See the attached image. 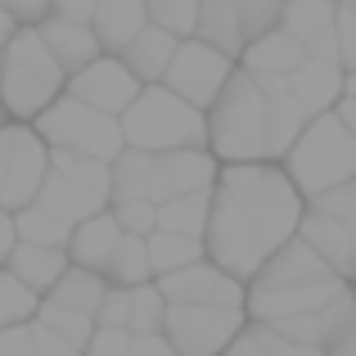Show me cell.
Listing matches in <instances>:
<instances>
[{"instance_id": "d4e9b609", "label": "cell", "mask_w": 356, "mask_h": 356, "mask_svg": "<svg viewBox=\"0 0 356 356\" xmlns=\"http://www.w3.org/2000/svg\"><path fill=\"white\" fill-rule=\"evenodd\" d=\"M104 289H108V284H104L99 275L68 266L59 280H54V289L41 298V302H50V307H59V312L81 316V321H90V325H95V312H99V298H104Z\"/></svg>"}, {"instance_id": "d590c367", "label": "cell", "mask_w": 356, "mask_h": 356, "mask_svg": "<svg viewBox=\"0 0 356 356\" xmlns=\"http://www.w3.org/2000/svg\"><path fill=\"white\" fill-rule=\"evenodd\" d=\"M302 212L325 217V221H348V226H356V181L339 185V190H330V194H316V199H307Z\"/></svg>"}, {"instance_id": "ba28073f", "label": "cell", "mask_w": 356, "mask_h": 356, "mask_svg": "<svg viewBox=\"0 0 356 356\" xmlns=\"http://www.w3.org/2000/svg\"><path fill=\"white\" fill-rule=\"evenodd\" d=\"M230 72H235V63L221 59L217 50H208V45H199V41H181L158 86H163L167 95H176L181 104H190L194 113H208L212 99L221 95V86L230 81Z\"/></svg>"}, {"instance_id": "277c9868", "label": "cell", "mask_w": 356, "mask_h": 356, "mask_svg": "<svg viewBox=\"0 0 356 356\" xmlns=\"http://www.w3.org/2000/svg\"><path fill=\"white\" fill-rule=\"evenodd\" d=\"M63 72L45 54L36 32H14L0 50V113L14 127H32L63 95Z\"/></svg>"}, {"instance_id": "ee69618b", "label": "cell", "mask_w": 356, "mask_h": 356, "mask_svg": "<svg viewBox=\"0 0 356 356\" xmlns=\"http://www.w3.org/2000/svg\"><path fill=\"white\" fill-rule=\"evenodd\" d=\"M127 356H176V352L163 343V334H145V339H131Z\"/></svg>"}, {"instance_id": "7dc6e473", "label": "cell", "mask_w": 356, "mask_h": 356, "mask_svg": "<svg viewBox=\"0 0 356 356\" xmlns=\"http://www.w3.org/2000/svg\"><path fill=\"white\" fill-rule=\"evenodd\" d=\"M9 36H14V23H9V18H5V9H0V50H5V41H9Z\"/></svg>"}, {"instance_id": "7c38bea8", "label": "cell", "mask_w": 356, "mask_h": 356, "mask_svg": "<svg viewBox=\"0 0 356 356\" xmlns=\"http://www.w3.org/2000/svg\"><path fill=\"white\" fill-rule=\"evenodd\" d=\"M217 181V158L208 149H181V154H163L149 167V203H172L185 194H208Z\"/></svg>"}, {"instance_id": "5bb4252c", "label": "cell", "mask_w": 356, "mask_h": 356, "mask_svg": "<svg viewBox=\"0 0 356 356\" xmlns=\"http://www.w3.org/2000/svg\"><path fill=\"white\" fill-rule=\"evenodd\" d=\"M293 239L302 243L307 252H316V257H321V266L330 270L334 280L352 284L356 226H348V221H325V217H312V212H302V217H298V230H293Z\"/></svg>"}, {"instance_id": "484cf974", "label": "cell", "mask_w": 356, "mask_h": 356, "mask_svg": "<svg viewBox=\"0 0 356 356\" xmlns=\"http://www.w3.org/2000/svg\"><path fill=\"white\" fill-rule=\"evenodd\" d=\"M203 226H208V194H185V199L154 208V230H163V235L203 239Z\"/></svg>"}, {"instance_id": "f1b7e54d", "label": "cell", "mask_w": 356, "mask_h": 356, "mask_svg": "<svg viewBox=\"0 0 356 356\" xmlns=\"http://www.w3.org/2000/svg\"><path fill=\"white\" fill-rule=\"evenodd\" d=\"M145 23L172 41H194L199 0H145Z\"/></svg>"}, {"instance_id": "f6af8a7d", "label": "cell", "mask_w": 356, "mask_h": 356, "mask_svg": "<svg viewBox=\"0 0 356 356\" xmlns=\"http://www.w3.org/2000/svg\"><path fill=\"white\" fill-rule=\"evenodd\" d=\"M330 118H334V122H339V127H343V131H352V136H356V99H352V95H343V99H339V104H334V108H330Z\"/></svg>"}, {"instance_id": "f546056e", "label": "cell", "mask_w": 356, "mask_h": 356, "mask_svg": "<svg viewBox=\"0 0 356 356\" xmlns=\"http://www.w3.org/2000/svg\"><path fill=\"white\" fill-rule=\"evenodd\" d=\"M14 239H18V243H32V248H54V252H63V248H68V226H63V221H54L50 212H41V208L32 203V208L14 212Z\"/></svg>"}, {"instance_id": "6da1fadb", "label": "cell", "mask_w": 356, "mask_h": 356, "mask_svg": "<svg viewBox=\"0 0 356 356\" xmlns=\"http://www.w3.org/2000/svg\"><path fill=\"white\" fill-rule=\"evenodd\" d=\"M302 199L275 163L217 167L208 190V226H203V261L248 284L270 252H280L298 230Z\"/></svg>"}, {"instance_id": "3957f363", "label": "cell", "mask_w": 356, "mask_h": 356, "mask_svg": "<svg viewBox=\"0 0 356 356\" xmlns=\"http://www.w3.org/2000/svg\"><path fill=\"white\" fill-rule=\"evenodd\" d=\"M280 172L293 185L298 199H316V194H330L339 185H348L356 176V136L343 131L330 113L312 118L302 127V136L289 145V154L280 158Z\"/></svg>"}, {"instance_id": "c3c4849f", "label": "cell", "mask_w": 356, "mask_h": 356, "mask_svg": "<svg viewBox=\"0 0 356 356\" xmlns=\"http://www.w3.org/2000/svg\"><path fill=\"white\" fill-rule=\"evenodd\" d=\"M0 127H9V122H5V113H0Z\"/></svg>"}, {"instance_id": "d6a6232c", "label": "cell", "mask_w": 356, "mask_h": 356, "mask_svg": "<svg viewBox=\"0 0 356 356\" xmlns=\"http://www.w3.org/2000/svg\"><path fill=\"white\" fill-rule=\"evenodd\" d=\"M221 356H321V352H307V348H293V343H280L270 330H261V325H243L235 334V343H230Z\"/></svg>"}, {"instance_id": "e0dca14e", "label": "cell", "mask_w": 356, "mask_h": 356, "mask_svg": "<svg viewBox=\"0 0 356 356\" xmlns=\"http://www.w3.org/2000/svg\"><path fill=\"white\" fill-rule=\"evenodd\" d=\"M145 27H149L145 23V0H104L90 14V36H95L99 54H108V59H118Z\"/></svg>"}, {"instance_id": "7402d4cb", "label": "cell", "mask_w": 356, "mask_h": 356, "mask_svg": "<svg viewBox=\"0 0 356 356\" xmlns=\"http://www.w3.org/2000/svg\"><path fill=\"white\" fill-rule=\"evenodd\" d=\"M0 270H9V275H14L23 289H32L36 298H45V293L54 289V280L68 270V257H63V252H54V248L14 243V252L5 257V266H0Z\"/></svg>"}, {"instance_id": "ffe728a7", "label": "cell", "mask_w": 356, "mask_h": 356, "mask_svg": "<svg viewBox=\"0 0 356 356\" xmlns=\"http://www.w3.org/2000/svg\"><path fill=\"white\" fill-rule=\"evenodd\" d=\"M194 41L208 45V50H217L221 59L239 63L243 36H239L235 0H203V5H199V23H194Z\"/></svg>"}, {"instance_id": "7a4b0ae2", "label": "cell", "mask_w": 356, "mask_h": 356, "mask_svg": "<svg viewBox=\"0 0 356 356\" xmlns=\"http://www.w3.org/2000/svg\"><path fill=\"white\" fill-rule=\"evenodd\" d=\"M208 131V154L217 167H243V163H266V99L248 72H230L221 95L203 113Z\"/></svg>"}, {"instance_id": "9c48e42d", "label": "cell", "mask_w": 356, "mask_h": 356, "mask_svg": "<svg viewBox=\"0 0 356 356\" xmlns=\"http://www.w3.org/2000/svg\"><path fill=\"white\" fill-rule=\"evenodd\" d=\"M243 312H203V307H167L163 312V343L176 356H221L243 330Z\"/></svg>"}, {"instance_id": "b9f144b4", "label": "cell", "mask_w": 356, "mask_h": 356, "mask_svg": "<svg viewBox=\"0 0 356 356\" xmlns=\"http://www.w3.org/2000/svg\"><path fill=\"white\" fill-rule=\"evenodd\" d=\"M0 356H32V339L23 330H0Z\"/></svg>"}, {"instance_id": "9a60e30c", "label": "cell", "mask_w": 356, "mask_h": 356, "mask_svg": "<svg viewBox=\"0 0 356 356\" xmlns=\"http://www.w3.org/2000/svg\"><path fill=\"white\" fill-rule=\"evenodd\" d=\"M325 280H334L330 270L321 266V257L316 252H307L298 239H289L280 252H270L266 266L257 270V275L243 284V293H280V289H302V284H325Z\"/></svg>"}, {"instance_id": "8fae6325", "label": "cell", "mask_w": 356, "mask_h": 356, "mask_svg": "<svg viewBox=\"0 0 356 356\" xmlns=\"http://www.w3.org/2000/svg\"><path fill=\"white\" fill-rule=\"evenodd\" d=\"M63 95L118 122V118H122V113L131 108V99L140 95V81L131 77V72L122 68L118 59H108V54H99L95 63H86L81 72H72V77L63 81Z\"/></svg>"}, {"instance_id": "4dcf8cb0", "label": "cell", "mask_w": 356, "mask_h": 356, "mask_svg": "<svg viewBox=\"0 0 356 356\" xmlns=\"http://www.w3.org/2000/svg\"><path fill=\"white\" fill-rule=\"evenodd\" d=\"M163 312H167V302H163V293L154 289V280L140 284V289H127V334H131V339L158 334V330H163Z\"/></svg>"}, {"instance_id": "30bf717a", "label": "cell", "mask_w": 356, "mask_h": 356, "mask_svg": "<svg viewBox=\"0 0 356 356\" xmlns=\"http://www.w3.org/2000/svg\"><path fill=\"white\" fill-rule=\"evenodd\" d=\"M154 289L163 293L167 307H203V312H243V284L230 275H221L208 261L176 270V275L154 280Z\"/></svg>"}, {"instance_id": "d6986e66", "label": "cell", "mask_w": 356, "mask_h": 356, "mask_svg": "<svg viewBox=\"0 0 356 356\" xmlns=\"http://www.w3.org/2000/svg\"><path fill=\"white\" fill-rule=\"evenodd\" d=\"M118 239H122V230L113 226V217L99 212V217H90V221H81V226L68 230V248H63V257H68V266H77V270L104 275Z\"/></svg>"}, {"instance_id": "bcb514c9", "label": "cell", "mask_w": 356, "mask_h": 356, "mask_svg": "<svg viewBox=\"0 0 356 356\" xmlns=\"http://www.w3.org/2000/svg\"><path fill=\"white\" fill-rule=\"evenodd\" d=\"M14 217H9V212H0V266H5V257L9 252H14Z\"/></svg>"}, {"instance_id": "f35d334b", "label": "cell", "mask_w": 356, "mask_h": 356, "mask_svg": "<svg viewBox=\"0 0 356 356\" xmlns=\"http://www.w3.org/2000/svg\"><path fill=\"white\" fill-rule=\"evenodd\" d=\"M127 348H131V334L127 330H95L81 356H127Z\"/></svg>"}, {"instance_id": "83f0119b", "label": "cell", "mask_w": 356, "mask_h": 356, "mask_svg": "<svg viewBox=\"0 0 356 356\" xmlns=\"http://www.w3.org/2000/svg\"><path fill=\"white\" fill-rule=\"evenodd\" d=\"M104 280L108 289H140V284H149V257H145V239H131V235H122L118 239V248H113V257H108V266H104Z\"/></svg>"}, {"instance_id": "cb8c5ba5", "label": "cell", "mask_w": 356, "mask_h": 356, "mask_svg": "<svg viewBox=\"0 0 356 356\" xmlns=\"http://www.w3.org/2000/svg\"><path fill=\"white\" fill-rule=\"evenodd\" d=\"M176 45H181V41H172V36L145 27V32H140L136 41H131L127 50L118 54V63L140 81V90H145V86H158V81H163V72H167V63H172Z\"/></svg>"}, {"instance_id": "603a6c76", "label": "cell", "mask_w": 356, "mask_h": 356, "mask_svg": "<svg viewBox=\"0 0 356 356\" xmlns=\"http://www.w3.org/2000/svg\"><path fill=\"white\" fill-rule=\"evenodd\" d=\"M302 63H307V54L298 50L289 36L266 32V36H257L252 45H243V54H239L235 68L248 72V77H289V72L302 68Z\"/></svg>"}, {"instance_id": "836d02e7", "label": "cell", "mask_w": 356, "mask_h": 356, "mask_svg": "<svg viewBox=\"0 0 356 356\" xmlns=\"http://www.w3.org/2000/svg\"><path fill=\"white\" fill-rule=\"evenodd\" d=\"M32 321H36V325H45L50 334H59V339L68 343V348H77V352H86L90 334H95V325H90V321H81V316H68V312H59V307H50V302L36 307Z\"/></svg>"}, {"instance_id": "60d3db41", "label": "cell", "mask_w": 356, "mask_h": 356, "mask_svg": "<svg viewBox=\"0 0 356 356\" xmlns=\"http://www.w3.org/2000/svg\"><path fill=\"white\" fill-rule=\"evenodd\" d=\"M54 18H63V23L72 27H90V14H95V5L90 0H59V5H50Z\"/></svg>"}, {"instance_id": "4fadbf2b", "label": "cell", "mask_w": 356, "mask_h": 356, "mask_svg": "<svg viewBox=\"0 0 356 356\" xmlns=\"http://www.w3.org/2000/svg\"><path fill=\"white\" fill-rule=\"evenodd\" d=\"M352 284L343 280H325V284H302V289H280V293H243V321L248 325H280V321H302L316 316L348 293Z\"/></svg>"}, {"instance_id": "2e32d148", "label": "cell", "mask_w": 356, "mask_h": 356, "mask_svg": "<svg viewBox=\"0 0 356 356\" xmlns=\"http://www.w3.org/2000/svg\"><path fill=\"white\" fill-rule=\"evenodd\" d=\"M284 95L293 99V104L302 108L307 118L330 113V108L343 99V68H334V63H316V59H307L302 68H293V72L284 77Z\"/></svg>"}, {"instance_id": "8d00e7d4", "label": "cell", "mask_w": 356, "mask_h": 356, "mask_svg": "<svg viewBox=\"0 0 356 356\" xmlns=\"http://www.w3.org/2000/svg\"><path fill=\"white\" fill-rule=\"evenodd\" d=\"M330 36H334V50H339V68L352 72L356 68V5L352 0H334Z\"/></svg>"}, {"instance_id": "74e56055", "label": "cell", "mask_w": 356, "mask_h": 356, "mask_svg": "<svg viewBox=\"0 0 356 356\" xmlns=\"http://www.w3.org/2000/svg\"><path fill=\"white\" fill-rule=\"evenodd\" d=\"M108 217H113V226L122 230V235H131V239H149L154 235V203H113Z\"/></svg>"}, {"instance_id": "4316f807", "label": "cell", "mask_w": 356, "mask_h": 356, "mask_svg": "<svg viewBox=\"0 0 356 356\" xmlns=\"http://www.w3.org/2000/svg\"><path fill=\"white\" fill-rule=\"evenodd\" d=\"M145 257H149V275L163 280V275H176V270L203 261V243L199 239H176V235L154 230V235L145 239Z\"/></svg>"}, {"instance_id": "1f68e13d", "label": "cell", "mask_w": 356, "mask_h": 356, "mask_svg": "<svg viewBox=\"0 0 356 356\" xmlns=\"http://www.w3.org/2000/svg\"><path fill=\"white\" fill-rule=\"evenodd\" d=\"M36 307H41V298H36L32 289H23L9 270H0V330H23V325H32Z\"/></svg>"}, {"instance_id": "7bdbcfd3", "label": "cell", "mask_w": 356, "mask_h": 356, "mask_svg": "<svg viewBox=\"0 0 356 356\" xmlns=\"http://www.w3.org/2000/svg\"><path fill=\"white\" fill-rule=\"evenodd\" d=\"M14 140H18V127H0V194H5V181H9V163H14Z\"/></svg>"}, {"instance_id": "ac0fdd59", "label": "cell", "mask_w": 356, "mask_h": 356, "mask_svg": "<svg viewBox=\"0 0 356 356\" xmlns=\"http://www.w3.org/2000/svg\"><path fill=\"white\" fill-rule=\"evenodd\" d=\"M36 41L45 45V54H50L54 63H59L63 77H72V72H81L86 63L99 59V45H95V36H90V27L63 23V18H54V9H50V18L36 27Z\"/></svg>"}, {"instance_id": "ab89813d", "label": "cell", "mask_w": 356, "mask_h": 356, "mask_svg": "<svg viewBox=\"0 0 356 356\" xmlns=\"http://www.w3.org/2000/svg\"><path fill=\"white\" fill-rule=\"evenodd\" d=\"M27 339H32V356H81L77 348H68V343L59 339V334H50L45 325H27Z\"/></svg>"}, {"instance_id": "5b68a950", "label": "cell", "mask_w": 356, "mask_h": 356, "mask_svg": "<svg viewBox=\"0 0 356 356\" xmlns=\"http://www.w3.org/2000/svg\"><path fill=\"white\" fill-rule=\"evenodd\" d=\"M118 131H122V149H136V154H149V158L208 145L203 113H194L190 104L167 95L163 86L140 90V95L131 99V108L118 118Z\"/></svg>"}, {"instance_id": "44dd1931", "label": "cell", "mask_w": 356, "mask_h": 356, "mask_svg": "<svg viewBox=\"0 0 356 356\" xmlns=\"http://www.w3.org/2000/svg\"><path fill=\"white\" fill-rule=\"evenodd\" d=\"M330 23H334V0H289V5H280L275 32L289 36L307 54L312 45H321L330 36Z\"/></svg>"}, {"instance_id": "e575fe53", "label": "cell", "mask_w": 356, "mask_h": 356, "mask_svg": "<svg viewBox=\"0 0 356 356\" xmlns=\"http://www.w3.org/2000/svg\"><path fill=\"white\" fill-rule=\"evenodd\" d=\"M235 14H239L243 45H252L257 36L275 32V23H280V0H235Z\"/></svg>"}, {"instance_id": "52a82bcc", "label": "cell", "mask_w": 356, "mask_h": 356, "mask_svg": "<svg viewBox=\"0 0 356 356\" xmlns=\"http://www.w3.org/2000/svg\"><path fill=\"white\" fill-rule=\"evenodd\" d=\"M32 136L41 140L45 149H63V154L90 158V163H104V167H113V158L122 154L118 122L95 113V108H86V104H77V99H68V95H59L32 122Z\"/></svg>"}, {"instance_id": "8992f818", "label": "cell", "mask_w": 356, "mask_h": 356, "mask_svg": "<svg viewBox=\"0 0 356 356\" xmlns=\"http://www.w3.org/2000/svg\"><path fill=\"white\" fill-rule=\"evenodd\" d=\"M32 203L50 212L54 221H63L68 230L81 226V221L108 212V167L63 154V149H45V181Z\"/></svg>"}]
</instances>
